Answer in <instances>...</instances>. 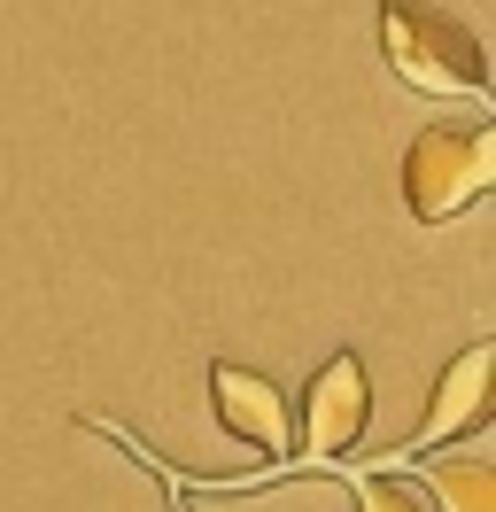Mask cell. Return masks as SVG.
<instances>
[{
    "mask_svg": "<svg viewBox=\"0 0 496 512\" xmlns=\"http://www.w3.org/2000/svg\"><path fill=\"white\" fill-rule=\"evenodd\" d=\"M357 512H427V505H419V497L380 466V474H357Z\"/></svg>",
    "mask_w": 496,
    "mask_h": 512,
    "instance_id": "7",
    "label": "cell"
},
{
    "mask_svg": "<svg viewBox=\"0 0 496 512\" xmlns=\"http://www.w3.org/2000/svg\"><path fill=\"white\" fill-rule=\"evenodd\" d=\"M434 512H496V474L481 458H427V497Z\"/></svg>",
    "mask_w": 496,
    "mask_h": 512,
    "instance_id": "6",
    "label": "cell"
},
{
    "mask_svg": "<svg viewBox=\"0 0 496 512\" xmlns=\"http://www.w3.org/2000/svg\"><path fill=\"white\" fill-rule=\"evenodd\" d=\"M496 179V125L489 117H458V125H427L403 148V210L419 225H450L481 210Z\"/></svg>",
    "mask_w": 496,
    "mask_h": 512,
    "instance_id": "2",
    "label": "cell"
},
{
    "mask_svg": "<svg viewBox=\"0 0 496 512\" xmlns=\"http://www.w3.org/2000/svg\"><path fill=\"white\" fill-rule=\"evenodd\" d=\"M380 55L411 94L434 101H489V55L450 8L427 0H380Z\"/></svg>",
    "mask_w": 496,
    "mask_h": 512,
    "instance_id": "1",
    "label": "cell"
},
{
    "mask_svg": "<svg viewBox=\"0 0 496 512\" xmlns=\"http://www.w3.org/2000/svg\"><path fill=\"white\" fill-rule=\"evenodd\" d=\"M179 512H186V505H179Z\"/></svg>",
    "mask_w": 496,
    "mask_h": 512,
    "instance_id": "8",
    "label": "cell"
},
{
    "mask_svg": "<svg viewBox=\"0 0 496 512\" xmlns=\"http://www.w3.org/2000/svg\"><path fill=\"white\" fill-rule=\"evenodd\" d=\"M365 412H372V381H365V357L357 350H334L303 388V458H349L357 435H365Z\"/></svg>",
    "mask_w": 496,
    "mask_h": 512,
    "instance_id": "4",
    "label": "cell"
},
{
    "mask_svg": "<svg viewBox=\"0 0 496 512\" xmlns=\"http://www.w3.org/2000/svg\"><path fill=\"white\" fill-rule=\"evenodd\" d=\"M210 404H217V427L248 443L256 458H287L295 450V419H287V396H279L256 365H233V357H217L210 365Z\"/></svg>",
    "mask_w": 496,
    "mask_h": 512,
    "instance_id": "5",
    "label": "cell"
},
{
    "mask_svg": "<svg viewBox=\"0 0 496 512\" xmlns=\"http://www.w3.org/2000/svg\"><path fill=\"white\" fill-rule=\"evenodd\" d=\"M489 388H496V342L481 334V342H465L458 365L434 381L427 412H419V427L403 435L380 466H411V458H434V443H458V435H473L481 419H489Z\"/></svg>",
    "mask_w": 496,
    "mask_h": 512,
    "instance_id": "3",
    "label": "cell"
}]
</instances>
